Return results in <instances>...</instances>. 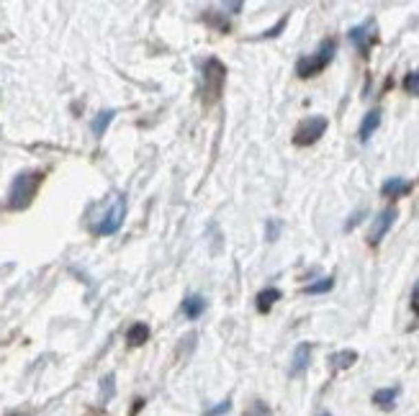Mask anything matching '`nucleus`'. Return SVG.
Wrapping results in <instances>:
<instances>
[{"instance_id":"obj_1","label":"nucleus","mask_w":419,"mask_h":416,"mask_svg":"<svg viewBox=\"0 0 419 416\" xmlns=\"http://www.w3.org/2000/svg\"><path fill=\"white\" fill-rule=\"evenodd\" d=\"M41 180H44V175L41 173H19L13 177V183H10V190H8V208L13 211H23V208H29L31 201H34V195L39 190Z\"/></svg>"},{"instance_id":"obj_2","label":"nucleus","mask_w":419,"mask_h":416,"mask_svg":"<svg viewBox=\"0 0 419 416\" xmlns=\"http://www.w3.org/2000/svg\"><path fill=\"white\" fill-rule=\"evenodd\" d=\"M224 80H226L224 62H222V59H216V57L204 59V65H201V96H204L206 106H211L214 100L222 98Z\"/></svg>"},{"instance_id":"obj_3","label":"nucleus","mask_w":419,"mask_h":416,"mask_svg":"<svg viewBox=\"0 0 419 416\" xmlns=\"http://www.w3.org/2000/svg\"><path fill=\"white\" fill-rule=\"evenodd\" d=\"M334 54H337V39H324L322 44L316 47V52L299 57V62H296V75H299V78H314V75H319L322 69H327L332 65Z\"/></svg>"},{"instance_id":"obj_4","label":"nucleus","mask_w":419,"mask_h":416,"mask_svg":"<svg viewBox=\"0 0 419 416\" xmlns=\"http://www.w3.org/2000/svg\"><path fill=\"white\" fill-rule=\"evenodd\" d=\"M347 39H350V44L355 47L358 54L368 57L373 44L378 41V23H376V19H365L363 23L352 26V29L347 31Z\"/></svg>"},{"instance_id":"obj_5","label":"nucleus","mask_w":419,"mask_h":416,"mask_svg":"<svg viewBox=\"0 0 419 416\" xmlns=\"http://www.w3.org/2000/svg\"><path fill=\"white\" fill-rule=\"evenodd\" d=\"M327 126H330V121H327L324 116L303 118L301 124L296 126V131H293V144H296V146L316 144V142L324 136V131H327Z\"/></svg>"},{"instance_id":"obj_6","label":"nucleus","mask_w":419,"mask_h":416,"mask_svg":"<svg viewBox=\"0 0 419 416\" xmlns=\"http://www.w3.org/2000/svg\"><path fill=\"white\" fill-rule=\"evenodd\" d=\"M124 219H127V201L118 195L116 201L108 206L106 216H103V219H98V223L93 226V232H96L98 237H114V234L121 229Z\"/></svg>"},{"instance_id":"obj_7","label":"nucleus","mask_w":419,"mask_h":416,"mask_svg":"<svg viewBox=\"0 0 419 416\" xmlns=\"http://www.w3.org/2000/svg\"><path fill=\"white\" fill-rule=\"evenodd\" d=\"M396 216H399V211L394 208V206H389V208H383V211L373 219L371 223V234H368V242L371 244H378L386 234L391 232V226H394V221H396Z\"/></svg>"},{"instance_id":"obj_8","label":"nucleus","mask_w":419,"mask_h":416,"mask_svg":"<svg viewBox=\"0 0 419 416\" xmlns=\"http://www.w3.org/2000/svg\"><path fill=\"white\" fill-rule=\"evenodd\" d=\"M312 344L309 342H301V344H296L293 349V358H291V368H288V375L291 377H299L306 373L309 368V362H312Z\"/></svg>"},{"instance_id":"obj_9","label":"nucleus","mask_w":419,"mask_h":416,"mask_svg":"<svg viewBox=\"0 0 419 416\" xmlns=\"http://www.w3.org/2000/svg\"><path fill=\"white\" fill-rule=\"evenodd\" d=\"M380 118H383V113H380V108H371L365 116H363L361 121V129H358V139H361L363 144L371 139L376 131H378V126H380Z\"/></svg>"},{"instance_id":"obj_10","label":"nucleus","mask_w":419,"mask_h":416,"mask_svg":"<svg viewBox=\"0 0 419 416\" xmlns=\"http://www.w3.org/2000/svg\"><path fill=\"white\" fill-rule=\"evenodd\" d=\"M380 193L386 198H401V195L411 193V183L404 180V177H389L386 183L380 185Z\"/></svg>"},{"instance_id":"obj_11","label":"nucleus","mask_w":419,"mask_h":416,"mask_svg":"<svg viewBox=\"0 0 419 416\" xmlns=\"http://www.w3.org/2000/svg\"><path fill=\"white\" fill-rule=\"evenodd\" d=\"M180 311H183V316H186V319L195 321L206 311L204 296H195V293H193V296H186V300L180 303Z\"/></svg>"},{"instance_id":"obj_12","label":"nucleus","mask_w":419,"mask_h":416,"mask_svg":"<svg viewBox=\"0 0 419 416\" xmlns=\"http://www.w3.org/2000/svg\"><path fill=\"white\" fill-rule=\"evenodd\" d=\"M401 388L394 386V388H378L376 393H373V404L378 408H386V411H391L394 408V404H396V398H399Z\"/></svg>"},{"instance_id":"obj_13","label":"nucleus","mask_w":419,"mask_h":416,"mask_svg":"<svg viewBox=\"0 0 419 416\" xmlns=\"http://www.w3.org/2000/svg\"><path fill=\"white\" fill-rule=\"evenodd\" d=\"M149 324H144V321H137V324H131L127 329V342L129 347H139V344H144V342H149Z\"/></svg>"},{"instance_id":"obj_14","label":"nucleus","mask_w":419,"mask_h":416,"mask_svg":"<svg viewBox=\"0 0 419 416\" xmlns=\"http://www.w3.org/2000/svg\"><path fill=\"white\" fill-rule=\"evenodd\" d=\"M355 362H358V352H355V349H342V352L330 355L332 370H347V368H352Z\"/></svg>"},{"instance_id":"obj_15","label":"nucleus","mask_w":419,"mask_h":416,"mask_svg":"<svg viewBox=\"0 0 419 416\" xmlns=\"http://www.w3.org/2000/svg\"><path fill=\"white\" fill-rule=\"evenodd\" d=\"M281 296L283 293L278 291V288H265V291H260L257 293V311H260V314H268V311L281 300Z\"/></svg>"},{"instance_id":"obj_16","label":"nucleus","mask_w":419,"mask_h":416,"mask_svg":"<svg viewBox=\"0 0 419 416\" xmlns=\"http://www.w3.org/2000/svg\"><path fill=\"white\" fill-rule=\"evenodd\" d=\"M116 118V111H111V108H106V111H100L96 118H93V124H90V131L100 139V136L108 131V126H111V121Z\"/></svg>"},{"instance_id":"obj_17","label":"nucleus","mask_w":419,"mask_h":416,"mask_svg":"<svg viewBox=\"0 0 419 416\" xmlns=\"http://www.w3.org/2000/svg\"><path fill=\"white\" fill-rule=\"evenodd\" d=\"M332 288H334V278L327 275V278H319L316 283H309V285L303 288V293H306V296H319V293H330Z\"/></svg>"},{"instance_id":"obj_18","label":"nucleus","mask_w":419,"mask_h":416,"mask_svg":"<svg viewBox=\"0 0 419 416\" xmlns=\"http://www.w3.org/2000/svg\"><path fill=\"white\" fill-rule=\"evenodd\" d=\"M114 393H116V375L108 373V375H103V380H100V404H108V401L114 398Z\"/></svg>"},{"instance_id":"obj_19","label":"nucleus","mask_w":419,"mask_h":416,"mask_svg":"<svg viewBox=\"0 0 419 416\" xmlns=\"http://www.w3.org/2000/svg\"><path fill=\"white\" fill-rule=\"evenodd\" d=\"M365 216H368V206H361V208H355V211L350 213V219L345 221V232H352V229H355V226H358V223H361Z\"/></svg>"},{"instance_id":"obj_20","label":"nucleus","mask_w":419,"mask_h":416,"mask_svg":"<svg viewBox=\"0 0 419 416\" xmlns=\"http://www.w3.org/2000/svg\"><path fill=\"white\" fill-rule=\"evenodd\" d=\"M404 90H407L409 96L419 98V69H411L409 75L404 78Z\"/></svg>"},{"instance_id":"obj_21","label":"nucleus","mask_w":419,"mask_h":416,"mask_svg":"<svg viewBox=\"0 0 419 416\" xmlns=\"http://www.w3.org/2000/svg\"><path fill=\"white\" fill-rule=\"evenodd\" d=\"M281 229L283 223L278 221V219H268V223H265V239H268V242H275V239L281 237Z\"/></svg>"},{"instance_id":"obj_22","label":"nucleus","mask_w":419,"mask_h":416,"mask_svg":"<svg viewBox=\"0 0 419 416\" xmlns=\"http://www.w3.org/2000/svg\"><path fill=\"white\" fill-rule=\"evenodd\" d=\"M244 416H273V411H270V406L265 401H253L250 408L244 411Z\"/></svg>"},{"instance_id":"obj_23","label":"nucleus","mask_w":419,"mask_h":416,"mask_svg":"<svg viewBox=\"0 0 419 416\" xmlns=\"http://www.w3.org/2000/svg\"><path fill=\"white\" fill-rule=\"evenodd\" d=\"M286 23H288V16H283V19L278 21V23H275L273 29L263 31V34H260V36H257V39H275V36H278V34H281V31L286 29Z\"/></svg>"},{"instance_id":"obj_24","label":"nucleus","mask_w":419,"mask_h":416,"mask_svg":"<svg viewBox=\"0 0 419 416\" xmlns=\"http://www.w3.org/2000/svg\"><path fill=\"white\" fill-rule=\"evenodd\" d=\"M229 411H232V401L226 398V401H222V404H216V406L208 408L204 416H224V414H229Z\"/></svg>"},{"instance_id":"obj_25","label":"nucleus","mask_w":419,"mask_h":416,"mask_svg":"<svg viewBox=\"0 0 419 416\" xmlns=\"http://www.w3.org/2000/svg\"><path fill=\"white\" fill-rule=\"evenodd\" d=\"M193 344H195V334H188V337L183 339V349H180V355H188V352L193 349Z\"/></svg>"},{"instance_id":"obj_26","label":"nucleus","mask_w":419,"mask_h":416,"mask_svg":"<svg viewBox=\"0 0 419 416\" xmlns=\"http://www.w3.org/2000/svg\"><path fill=\"white\" fill-rule=\"evenodd\" d=\"M411 309L419 314V281L414 283V288H411Z\"/></svg>"},{"instance_id":"obj_27","label":"nucleus","mask_w":419,"mask_h":416,"mask_svg":"<svg viewBox=\"0 0 419 416\" xmlns=\"http://www.w3.org/2000/svg\"><path fill=\"white\" fill-rule=\"evenodd\" d=\"M222 8H224V10H234V13H239V10H242V3H224Z\"/></svg>"},{"instance_id":"obj_28","label":"nucleus","mask_w":419,"mask_h":416,"mask_svg":"<svg viewBox=\"0 0 419 416\" xmlns=\"http://www.w3.org/2000/svg\"><path fill=\"white\" fill-rule=\"evenodd\" d=\"M319 416H332V414H330V411H322V414H319Z\"/></svg>"},{"instance_id":"obj_29","label":"nucleus","mask_w":419,"mask_h":416,"mask_svg":"<svg viewBox=\"0 0 419 416\" xmlns=\"http://www.w3.org/2000/svg\"><path fill=\"white\" fill-rule=\"evenodd\" d=\"M13 416H29V414H13Z\"/></svg>"}]
</instances>
